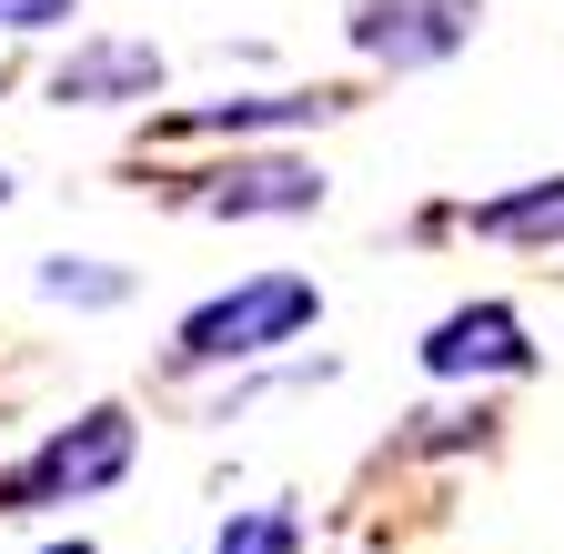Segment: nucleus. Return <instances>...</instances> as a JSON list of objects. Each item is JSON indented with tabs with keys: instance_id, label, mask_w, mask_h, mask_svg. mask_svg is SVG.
Returning <instances> with one entry per match:
<instances>
[{
	"instance_id": "f257e3e1",
	"label": "nucleus",
	"mask_w": 564,
	"mask_h": 554,
	"mask_svg": "<svg viewBox=\"0 0 564 554\" xmlns=\"http://www.w3.org/2000/svg\"><path fill=\"white\" fill-rule=\"evenodd\" d=\"M313 313H323V293L303 283V272H252L242 293L202 303V313L182 323L172 363H252V354H272V343H293Z\"/></svg>"
},
{
	"instance_id": "f03ea898",
	"label": "nucleus",
	"mask_w": 564,
	"mask_h": 554,
	"mask_svg": "<svg viewBox=\"0 0 564 554\" xmlns=\"http://www.w3.org/2000/svg\"><path fill=\"white\" fill-rule=\"evenodd\" d=\"M121 464H131V413L121 403H91L82 424H61L11 484H0V514H31V504H82V495H101V484H121Z\"/></svg>"
},
{
	"instance_id": "7ed1b4c3",
	"label": "nucleus",
	"mask_w": 564,
	"mask_h": 554,
	"mask_svg": "<svg viewBox=\"0 0 564 554\" xmlns=\"http://www.w3.org/2000/svg\"><path fill=\"white\" fill-rule=\"evenodd\" d=\"M484 21V0H352V51L383 61V72H423V61H454Z\"/></svg>"
},
{
	"instance_id": "20e7f679",
	"label": "nucleus",
	"mask_w": 564,
	"mask_h": 554,
	"mask_svg": "<svg viewBox=\"0 0 564 554\" xmlns=\"http://www.w3.org/2000/svg\"><path fill=\"white\" fill-rule=\"evenodd\" d=\"M423 373H444V383H464V373H534V343H524V323L505 303H464V313H444L434 333H423Z\"/></svg>"
},
{
	"instance_id": "39448f33",
	"label": "nucleus",
	"mask_w": 564,
	"mask_h": 554,
	"mask_svg": "<svg viewBox=\"0 0 564 554\" xmlns=\"http://www.w3.org/2000/svg\"><path fill=\"white\" fill-rule=\"evenodd\" d=\"M192 202H202V213H223V222H252V213H323V172L293 162V152H262V162L212 172Z\"/></svg>"
},
{
	"instance_id": "423d86ee",
	"label": "nucleus",
	"mask_w": 564,
	"mask_h": 554,
	"mask_svg": "<svg viewBox=\"0 0 564 554\" xmlns=\"http://www.w3.org/2000/svg\"><path fill=\"white\" fill-rule=\"evenodd\" d=\"M51 91L61 101H152L162 91V51L152 41H82L51 72Z\"/></svg>"
},
{
	"instance_id": "0eeeda50",
	"label": "nucleus",
	"mask_w": 564,
	"mask_h": 554,
	"mask_svg": "<svg viewBox=\"0 0 564 554\" xmlns=\"http://www.w3.org/2000/svg\"><path fill=\"white\" fill-rule=\"evenodd\" d=\"M323 111H343V91H242V101L192 111V131H282V121H323Z\"/></svg>"
},
{
	"instance_id": "6e6552de",
	"label": "nucleus",
	"mask_w": 564,
	"mask_h": 554,
	"mask_svg": "<svg viewBox=\"0 0 564 554\" xmlns=\"http://www.w3.org/2000/svg\"><path fill=\"white\" fill-rule=\"evenodd\" d=\"M474 232H494V242H564V172L554 182H524L505 202H484Z\"/></svg>"
},
{
	"instance_id": "1a4fd4ad",
	"label": "nucleus",
	"mask_w": 564,
	"mask_h": 554,
	"mask_svg": "<svg viewBox=\"0 0 564 554\" xmlns=\"http://www.w3.org/2000/svg\"><path fill=\"white\" fill-rule=\"evenodd\" d=\"M212 554H303V524L272 504V514H242V524H232L223 544H212Z\"/></svg>"
},
{
	"instance_id": "9d476101",
	"label": "nucleus",
	"mask_w": 564,
	"mask_h": 554,
	"mask_svg": "<svg viewBox=\"0 0 564 554\" xmlns=\"http://www.w3.org/2000/svg\"><path fill=\"white\" fill-rule=\"evenodd\" d=\"M41 293H51V303H121V272H91V262H41Z\"/></svg>"
},
{
	"instance_id": "9b49d317",
	"label": "nucleus",
	"mask_w": 564,
	"mask_h": 554,
	"mask_svg": "<svg viewBox=\"0 0 564 554\" xmlns=\"http://www.w3.org/2000/svg\"><path fill=\"white\" fill-rule=\"evenodd\" d=\"M70 21V0H0V31H51Z\"/></svg>"
},
{
	"instance_id": "f8f14e48",
	"label": "nucleus",
	"mask_w": 564,
	"mask_h": 554,
	"mask_svg": "<svg viewBox=\"0 0 564 554\" xmlns=\"http://www.w3.org/2000/svg\"><path fill=\"white\" fill-rule=\"evenodd\" d=\"M41 554H91V544H82V534H70V544H41Z\"/></svg>"
},
{
	"instance_id": "ddd939ff",
	"label": "nucleus",
	"mask_w": 564,
	"mask_h": 554,
	"mask_svg": "<svg viewBox=\"0 0 564 554\" xmlns=\"http://www.w3.org/2000/svg\"><path fill=\"white\" fill-rule=\"evenodd\" d=\"M0 202H11V172H0Z\"/></svg>"
}]
</instances>
